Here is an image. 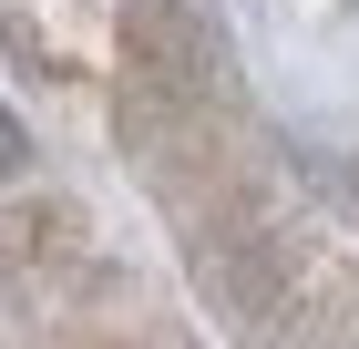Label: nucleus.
<instances>
[{
    "label": "nucleus",
    "mask_w": 359,
    "mask_h": 349,
    "mask_svg": "<svg viewBox=\"0 0 359 349\" xmlns=\"http://www.w3.org/2000/svg\"><path fill=\"white\" fill-rule=\"evenodd\" d=\"M11 164H21V124L0 113V175H11Z\"/></svg>",
    "instance_id": "nucleus-1"
}]
</instances>
